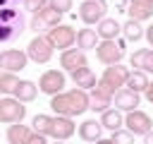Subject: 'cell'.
<instances>
[{
	"label": "cell",
	"instance_id": "obj_22",
	"mask_svg": "<svg viewBox=\"0 0 153 144\" xmlns=\"http://www.w3.org/2000/svg\"><path fill=\"white\" fill-rule=\"evenodd\" d=\"M98 36L100 38H117L120 34H122V24L120 22H115V19H110V17H103L100 22H98Z\"/></svg>",
	"mask_w": 153,
	"mask_h": 144
},
{
	"label": "cell",
	"instance_id": "obj_21",
	"mask_svg": "<svg viewBox=\"0 0 153 144\" xmlns=\"http://www.w3.org/2000/svg\"><path fill=\"white\" fill-rule=\"evenodd\" d=\"M98 38H100V36H98L96 29H79V31H76V46H79L81 50H96V46L100 43Z\"/></svg>",
	"mask_w": 153,
	"mask_h": 144
},
{
	"label": "cell",
	"instance_id": "obj_29",
	"mask_svg": "<svg viewBox=\"0 0 153 144\" xmlns=\"http://www.w3.org/2000/svg\"><path fill=\"white\" fill-rule=\"evenodd\" d=\"M50 118H53V115H43V113H38V115H33V120H31V127H33L36 132H43V134H48V130H50Z\"/></svg>",
	"mask_w": 153,
	"mask_h": 144
},
{
	"label": "cell",
	"instance_id": "obj_36",
	"mask_svg": "<svg viewBox=\"0 0 153 144\" xmlns=\"http://www.w3.org/2000/svg\"><path fill=\"white\" fill-rule=\"evenodd\" d=\"M143 142H146V144H153V130H148V132L143 134Z\"/></svg>",
	"mask_w": 153,
	"mask_h": 144
},
{
	"label": "cell",
	"instance_id": "obj_12",
	"mask_svg": "<svg viewBox=\"0 0 153 144\" xmlns=\"http://www.w3.org/2000/svg\"><path fill=\"white\" fill-rule=\"evenodd\" d=\"M74 134V120L69 115H53L50 118V130H48V137L53 139H69Z\"/></svg>",
	"mask_w": 153,
	"mask_h": 144
},
{
	"label": "cell",
	"instance_id": "obj_37",
	"mask_svg": "<svg viewBox=\"0 0 153 144\" xmlns=\"http://www.w3.org/2000/svg\"><path fill=\"white\" fill-rule=\"evenodd\" d=\"M5 5H14L12 0H0V7H5Z\"/></svg>",
	"mask_w": 153,
	"mask_h": 144
},
{
	"label": "cell",
	"instance_id": "obj_14",
	"mask_svg": "<svg viewBox=\"0 0 153 144\" xmlns=\"http://www.w3.org/2000/svg\"><path fill=\"white\" fill-rule=\"evenodd\" d=\"M112 101H115V108H120L122 113L134 110V108L139 106V91H134V89H129V86H122V89L115 91Z\"/></svg>",
	"mask_w": 153,
	"mask_h": 144
},
{
	"label": "cell",
	"instance_id": "obj_8",
	"mask_svg": "<svg viewBox=\"0 0 153 144\" xmlns=\"http://www.w3.org/2000/svg\"><path fill=\"white\" fill-rule=\"evenodd\" d=\"M108 12V5L103 0H84L79 5V19L84 24H98Z\"/></svg>",
	"mask_w": 153,
	"mask_h": 144
},
{
	"label": "cell",
	"instance_id": "obj_32",
	"mask_svg": "<svg viewBox=\"0 0 153 144\" xmlns=\"http://www.w3.org/2000/svg\"><path fill=\"white\" fill-rule=\"evenodd\" d=\"M45 5H48V0H24V10H29L31 14L38 12V10H43Z\"/></svg>",
	"mask_w": 153,
	"mask_h": 144
},
{
	"label": "cell",
	"instance_id": "obj_39",
	"mask_svg": "<svg viewBox=\"0 0 153 144\" xmlns=\"http://www.w3.org/2000/svg\"><path fill=\"white\" fill-rule=\"evenodd\" d=\"M12 2H19V0H12Z\"/></svg>",
	"mask_w": 153,
	"mask_h": 144
},
{
	"label": "cell",
	"instance_id": "obj_35",
	"mask_svg": "<svg viewBox=\"0 0 153 144\" xmlns=\"http://www.w3.org/2000/svg\"><path fill=\"white\" fill-rule=\"evenodd\" d=\"M146 38H148V43H151V48H153V24L146 26Z\"/></svg>",
	"mask_w": 153,
	"mask_h": 144
},
{
	"label": "cell",
	"instance_id": "obj_2",
	"mask_svg": "<svg viewBox=\"0 0 153 144\" xmlns=\"http://www.w3.org/2000/svg\"><path fill=\"white\" fill-rule=\"evenodd\" d=\"M26 31V19L24 12L14 5L0 7V43H12Z\"/></svg>",
	"mask_w": 153,
	"mask_h": 144
},
{
	"label": "cell",
	"instance_id": "obj_18",
	"mask_svg": "<svg viewBox=\"0 0 153 144\" xmlns=\"http://www.w3.org/2000/svg\"><path fill=\"white\" fill-rule=\"evenodd\" d=\"M31 132H33V127H29V125L10 122V127H7V142L10 144H29Z\"/></svg>",
	"mask_w": 153,
	"mask_h": 144
},
{
	"label": "cell",
	"instance_id": "obj_34",
	"mask_svg": "<svg viewBox=\"0 0 153 144\" xmlns=\"http://www.w3.org/2000/svg\"><path fill=\"white\" fill-rule=\"evenodd\" d=\"M143 94H146V98L153 103V82H148V86H146V91H143Z\"/></svg>",
	"mask_w": 153,
	"mask_h": 144
},
{
	"label": "cell",
	"instance_id": "obj_30",
	"mask_svg": "<svg viewBox=\"0 0 153 144\" xmlns=\"http://www.w3.org/2000/svg\"><path fill=\"white\" fill-rule=\"evenodd\" d=\"M134 137H136V134H134L131 130H122V127H120V130H115V132H112L110 142H112V144H131V142H134Z\"/></svg>",
	"mask_w": 153,
	"mask_h": 144
},
{
	"label": "cell",
	"instance_id": "obj_38",
	"mask_svg": "<svg viewBox=\"0 0 153 144\" xmlns=\"http://www.w3.org/2000/svg\"><path fill=\"white\" fill-rule=\"evenodd\" d=\"M129 2H153V0H129Z\"/></svg>",
	"mask_w": 153,
	"mask_h": 144
},
{
	"label": "cell",
	"instance_id": "obj_5",
	"mask_svg": "<svg viewBox=\"0 0 153 144\" xmlns=\"http://www.w3.org/2000/svg\"><path fill=\"white\" fill-rule=\"evenodd\" d=\"M24 115H26V106L14 94L0 98V122H22Z\"/></svg>",
	"mask_w": 153,
	"mask_h": 144
},
{
	"label": "cell",
	"instance_id": "obj_6",
	"mask_svg": "<svg viewBox=\"0 0 153 144\" xmlns=\"http://www.w3.org/2000/svg\"><path fill=\"white\" fill-rule=\"evenodd\" d=\"M96 58L103 65H115V62H120L124 58V46L117 38H103L96 46Z\"/></svg>",
	"mask_w": 153,
	"mask_h": 144
},
{
	"label": "cell",
	"instance_id": "obj_11",
	"mask_svg": "<svg viewBox=\"0 0 153 144\" xmlns=\"http://www.w3.org/2000/svg\"><path fill=\"white\" fill-rule=\"evenodd\" d=\"M65 74L62 72H57V70H45L43 74H41V79H38V89L43 91V94H48V96H55V94H60L62 89H65Z\"/></svg>",
	"mask_w": 153,
	"mask_h": 144
},
{
	"label": "cell",
	"instance_id": "obj_28",
	"mask_svg": "<svg viewBox=\"0 0 153 144\" xmlns=\"http://www.w3.org/2000/svg\"><path fill=\"white\" fill-rule=\"evenodd\" d=\"M36 14V12H33ZM38 14L50 24V26H55V24H60V19H62V12L60 10H55V7H50V5H45L43 10H38Z\"/></svg>",
	"mask_w": 153,
	"mask_h": 144
},
{
	"label": "cell",
	"instance_id": "obj_3",
	"mask_svg": "<svg viewBox=\"0 0 153 144\" xmlns=\"http://www.w3.org/2000/svg\"><path fill=\"white\" fill-rule=\"evenodd\" d=\"M127 79H129V67H124V65L115 62V65H108V67L103 70V77L98 79V84H96V86L115 96V91H117V89H122V86L127 84Z\"/></svg>",
	"mask_w": 153,
	"mask_h": 144
},
{
	"label": "cell",
	"instance_id": "obj_26",
	"mask_svg": "<svg viewBox=\"0 0 153 144\" xmlns=\"http://www.w3.org/2000/svg\"><path fill=\"white\" fill-rule=\"evenodd\" d=\"M124 86H129V89H134V91H146V86H148V72H143V70H134V72H129V79H127V84Z\"/></svg>",
	"mask_w": 153,
	"mask_h": 144
},
{
	"label": "cell",
	"instance_id": "obj_24",
	"mask_svg": "<svg viewBox=\"0 0 153 144\" xmlns=\"http://www.w3.org/2000/svg\"><path fill=\"white\" fill-rule=\"evenodd\" d=\"M129 17L131 19H139V22H146L153 17V2H129Z\"/></svg>",
	"mask_w": 153,
	"mask_h": 144
},
{
	"label": "cell",
	"instance_id": "obj_27",
	"mask_svg": "<svg viewBox=\"0 0 153 144\" xmlns=\"http://www.w3.org/2000/svg\"><path fill=\"white\" fill-rule=\"evenodd\" d=\"M17 84H19L17 72H7V70H5L2 77H0V91H2V94H14Z\"/></svg>",
	"mask_w": 153,
	"mask_h": 144
},
{
	"label": "cell",
	"instance_id": "obj_40",
	"mask_svg": "<svg viewBox=\"0 0 153 144\" xmlns=\"http://www.w3.org/2000/svg\"><path fill=\"white\" fill-rule=\"evenodd\" d=\"M0 70H2V67H0ZM0 77H2V72H0Z\"/></svg>",
	"mask_w": 153,
	"mask_h": 144
},
{
	"label": "cell",
	"instance_id": "obj_16",
	"mask_svg": "<svg viewBox=\"0 0 153 144\" xmlns=\"http://www.w3.org/2000/svg\"><path fill=\"white\" fill-rule=\"evenodd\" d=\"M110 106H112V94H108V91L93 86L91 94H88V108L96 110V113H103V110H108Z\"/></svg>",
	"mask_w": 153,
	"mask_h": 144
},
{
	"label": "cell",
	"instance_id": "obj_20",
	"mask_svg": "<svg viewBox=\"0 0 153 144\" xmlns=\"http://www.w3.org/2000/svg\"><path fill=\"white\" fill-rule=\"evenodd\" d=\"M100 122H103V127H105V130H110V132H115V130L124 127L122 110H120V108H108V110H103V113H100Z\"/></svg>",
	"mask_w": 153,
	"mask_h": 144
},
{
	"label": "cell",
	"instance_id": "obj_15",
	"mask_svg": "<svg viewBox=\"0 0 153 144\" xmlns=\"http://www.w3.org/2000/svg\"><path fill=\"white\" fill-rule=\"evenodd\" d=\"M129 62H131L134 70H143V72L153 74V48H139V50H134L131 58H129Z\"/></svg>",
	"mask_w": 153,
	"mask_h": 144
},
{
	"label": "cell",
	"instance_id": "obj_7",
	"mask_svg": "<svg viewBox=\"0 0 153 144\" xmlns=\"http://www.w3.org/2000/svg\"><path fill=\"white\" fill-rule=\"evenodd\" d=\"M29 62V53L19 50V48H7L0 53V67L7 72H22Z\"/></svg>",
	"mask_w": 153,
	"mask_h": 144
},
{
	"label": "cell",
	"instance_id": "obj_1",
	"mask_svg": "<svg viewBox=\"0 0 153 144\" xmlns=\"http://www.w3.org/2000/svg\"><path fill=\"white\" fill-rule=\"evenodd\" d=\"M50 108L60 115H81L84 110H88V94L86 89H72V91H60L55 96H50Z\"/></svg>",
	"mask_w": 153,
	"mask_h": 144
},
{
	"label": "cell",
	"instance_id": "obj_19",
	"mask_svg": "<svg viewBox=\"0 0 153 144\" xmlns=\"http://www.w3.org/2000/svg\"><path fill=\"white\" fill-rule=\"evenodd\" d=\"M69 74H72L74 84H76V86H81V89H93V86L98 84V79H96V74L91 72V67H88V65H84V67H79V70L69 72Z\"/></svg>",
	"mask_w": 153,
	"mask_h": 144
},
{
	"label": "cell",
	"instance_id": "obj_33",
	"mask_svg": "<svg viewBox=\"0 0 153 144\" xmlns=\"http://www.w3.org/2000/svg\"><path fill=\"white\" fill-rule=\"evenodd\" d=\"M48 5H50V7H55V10H60L62 14L72 10V0H48Z\"/></svg>",
	"mask_w": 153,
	"mask_h": 144
},
{
	"label": "cell",
	"instance_id": "obj_9",
	"mask_svg": "<svg viewBox=\"0 0 153 144\" xmlns=\"http://www.w3.org/2000/svg\"><path fill=\"white\" fill-rule=\"evenodd\" d=\"M124 127H127V130H131L134 134H141V137H143L148 130H153V120H151V115H148V113H143V110L134 108V110H127Z\"/></svg>",
	"mask_w": 153,
	"mask_h": 144
},
{
	"label": "cell",
	"instance_id": "obj_23",
	"mask_svg": "<svg viewBox=\"0 0 153 144\" xmlns=\"http://www.w3.org/2000/svg\"><path fill=\"white\" fill-rule=\"evenodd\" d=\"M36 94H38V86H36L31 79H19V84H17V89H14V96H17L19 101L29 103V101L36 98Z\"/></svg>",
	"mask_w": 153,
	"mask_h": 144
},
{
	"label": "cell",
	"instance_id": "obj_4",
	"mask_svg": "<svg viewBox=\"0 0 153 144\" xmlns=\"http://www.w3.org/2000/svg\"><path fill=\"white\" fill-rule=\"evenodd\" d=\"M53 43H50V38L48 36H43V34H36L31 41H29V46H26V53H29V60H33L36 65H45L50 58H53Z\"/></svg>",
	"mask_w": 153,
	"mask_h": 144
},
{
	"label": "cell",
	"instance_id": "obj_10",
	"mask_svg": "<svg viewBox=\"0 0 153 144\" xmlns=\"http://www.w3.org/2000/svg\"><path fill=\"white\" fill-rule=\"evenodd\" d=\"M48 38H50V43L55 48H62L65 50V48H72V43L76 41V31L69 24H55V26H50Z\"/></svg>",
	"mask_w": 153,
	"mask_h": 144
},
{
	"label": "cell",
	"instance_id": "obj_17",
	"mask_svg": "<svg viewBox=\"0 0 153 144\" xmlns=\"http://www.w3.org/2000/svg\"><path fill=\"white\" fill-rule=\"evenodd\" d=\"M103 122L100 120H84L81 125H79V137L84 139V142H100V137H103Z\"/></svg>",
	"mask_w": 153,
	"mask_h": 144
},
{
	"label": "cell",
	"instance_id": "obj_31",
	"mask_svg": "<svg viewBox=\"0 0 153 144\" xmlns=\"http://www.w3.org/2000/svg\"><path fill=\"white\" fill-rule=\"evenodd\" d=\"M29 26H31V31H36V34H43V31H50V24L36 12L33 17H31V22H29Z\"/></svg>",
	"mask_w": 153,
	"mask_h": 144
},
{
	"label": "cell",
	"instance_id": "obj_25",
	"mask_svg": "<svg viewBox=\"0 0 153 144\" xmlns=\"http://www.w3.org/2000/svg\"><path fill=\"white\" fill-rule=\"evenodd\" d=\"M122 34H124V38H127V41H139L141 36H146V31H143L141 22H139V19H131V17H129V22H124V24H122Z\"/></svg>",
	"mask_w": 153,
	"mask_h": 144
},
{
	"label": "cell",
	"instance_id": "obj_13",
	"mask_svg": "<svg viewBox=\"0 0 153 144\" xmlns=\"http://www.w3.org/2000/svg\"><path fill=\"white\" fill-rule=\"evenodd\" d=\"M60 65H62L67 72H74V70L88 65V60H86V50H81V48H65L62 55H60Z\"/></svg>",
	"mask_w": 153,
	"mask_h": 144
}]
</instances>
